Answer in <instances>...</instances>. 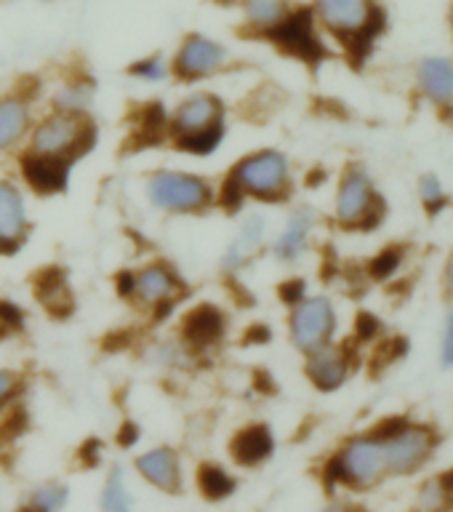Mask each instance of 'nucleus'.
<instances>
[{"label": "nucleus", "instance_id": "f257e3e1", "mask_svg": "<svg viewBox=\"0 0 453 512\" xmlns=\"http://www.w3.org/2000/svg\"><path fill=\"white\" fill-rule=\"evenodd\" d=\"M291 192V163L283 152L259 150L238 160L222 187L216 190V203L227 211H238L246 198L262 203H280Z\"/></svg>", "mask_w": 453, "mask_h": 512}, {"label": "nucleus", "instance_id": "f03ea898", "mask_svg": "<svg viewBox=\"0 0 453 512\" xmlns=\"http://www.w3.org/2000/svg\"><path fill=\"white\" fill-rule=\"evenodd\" d=\"M166 136L176 150L206 158L224 139V102L216 94H190L168 112Z\"/></svg>", "mask_w": 453, "mask_h": 512}, {"label": "nucleus", "instance_id": "7ed1b4c3", "mask_svg": "<svg viewBox=\"0 0 453 512\" xmlns=\"http://www.w3.org/2000/svg\"><path fill=\"white\" fill-rule=\"evenodd\" d=\"M96 128L88 112H51L32 131L30 152L72 166L94 147Z\"/></svg>", "mask_w": 453, "mask_h": 512}, {"label": "nucleus", "instance_id": "20e7f679", "mask_svg": "<svg viewBox=\"0 0 453 512\" xmlns=\"http://www.w3.org/2000/svg\"><path fill=\"white\" fill-rule=\"evenodd\" d=\"M384 475H390V472H387V454H384V440L379 432L352 438L328 462L326 470L328 483H342L350 488H371Z\"/></svg>", "mask_w": 453, "mask_h": 512}, {"label": "nucleus", "instance_id": "39448f33", "mask_svg": "<svg viewBox=\"0 0 453 512\" xmlns=\"http://www.w3.org/2000/svg\"><path fill=\"white\" fill-rule=\"evenodd\" d=\"M147 198L166 214H203L216 203V190L198 174L158 171L147 182Z\"/></svg>", "mask_w": 453, "mask_h": 512}, {"label": "nucleus", "instance_id": "423d86ee", "mask_svg": "<svg viewBox=\"0 0 453 512\" xmlns=\"http://www.w3.org/2000/svg\"><path fill=\"white\" fill-rule=\"evenodd\" d=\"M315 14L350 48H368L379 32V11L371 0H315Z\"/></svg>", "mask_w": 453, "mask_h": 512}, {"label": "nucleus", "instance_id": "0eeeda50", "mask_svg": "<svg viewBox=\"0 0 453 512\" xmlns=\"http://www.w3.org/2000/svg\"><path fill=\"white\" fill-rule=\"evenodd\" d=\"M379 216H382V198H379L368 171H363L360 166L347 168V174L342 176L339 190H336L339 224L350 227V230H368V227L379 224Z\"/></svg>", "mask_w": 453, "mask_h": 512}, {"label": "nucleus", "instance_id": "6e6552de", "mask_svg": "<svg viewBox=\"0 0 453 512\" xmlns=\"http://www.w3.org/2000/svg\"><path fill=\"white\" fill-rule=\"evenodd\" d=\"M182 291V278L166 262H150L144 264L142 270L120 275V294L144 304V307H166L168 310V307H174Z\"/></svg>", "mask_w": 453, "mask_h": 512}, {"label": "nucleus", "instance_id": "1a4fd4ad", "mask_svg": "<svg viewBox=\"0 0 453 512\" xmlns=\"http://www.w3.org/2000/svg\"><path fill=\"white\" fill-rule=\"evenodd\" d=\"M291 342L304 355L331 344L336 334V310L326 296H304L302 302L294 304L291 320H288Z\"/></svg>", "mask_w": 453, "mask_h": 512}, {"label": "nucleus", "instance_id": "9d476101", "mask_svg": "<svg viewBox=\"0 0 453 512\" xmlns=\"http://www.w3.org/2000/svg\"><path fill=\"white\" fill-rule=\"evenodd\" d=\"M384 440V454H387V472L390 475H408L419 470L435 451V432L422 424H395L392 430L379 432Z\"/></svg>", "mask_w": 453, "mask_h": 512}, {"label": "nucleus", "instance_id": "9b49d317", "mask_svg": "<svg viewBox=\"0 0 453 512\" xmlns=\"http://www.w3.org/2000/svg\"><path fill=\"white\" fill-rule=\"evenodd\" d=\"M227 62H230V51L219 40L192 32L176 48L171 72L184 83H195V80L211 78L216 72H222Z\"/></svg>", "mask_w": 453, "mask_h": 512}, {"label": "nucleus", "instance_id": "f8f14e48", "mask_svg": "<svg viewBox=\"0 0 453 512\" xmlns=\"http://www.w3.org/2000/svg\"><path fill=\"white\" fill-rule=\"evenodd\" d=\"M264 38H270L286 54L310 64L320 62L326 56V46H323L318 27H315V16L307 8H291V14Z\"/></svg>", "mask_w": 453, "mask_h": 512}, {"label": "nucleus", "instance_id": "ddd939ff", "mask_svg": "<svg viewBox=\"0 0 453 512\" xmlns=\"http://www.w3.org/2000/svg\"><path fill=\"white\" fill-rule=\"evenodd\" d=\"M27 203L19 184L11 179H0V254H16L27 243Z\"/></svg>", "mask_w": 453, "mask_h": 512}, {"label": "nucleus", "instance_id": "4468645a", "mask_svg": "<svg viewBox=\"0 0 453 512\" xmlns=\"http://www.w3.org/2000/svg\"><path fill=\"white\" fill-rule=\"evenodd\" d=\"M350 371V352L344 350V347H336V344H326V347H320V350L307 355V376H310V382L323 392L339 390V387L347 382Z\"/></svg>", "mask_w": 453, "mask_h": 512}, {"label": "nucleus", "instance_id": "2eb2a0df", "mask_svg": "<svg viewBox=\"0 0 453 512\" xmlns=\"http://www.w3.org/2000/svg\"><path fill=\"white\" fill-rule=\"evenodd\" d=\"M227 318L214 304H200L184 318V342L192 350H208L224 339Z\"/></svg>", "mask_w": 453, "mask_h": 512}, {"label": "nucleus", "instance_id": "dca6fc26", "mask_svg": "<svg viewBox=\"0 0 453 512\" xmlns=\"http://www.w3.org/2000/svg\"><path fill=\"white\" fill-rule=\"evenodd\" d=\"M19 171H22L24 182L30 184L35 192H40V195H56V192L67 190V176H70L67 163L40 158V155L27 150L22 160H19Z\"/></svg>", "mask_w": 453, "mask_h": 512}, {"label": "nucleus", "instance_id": "f3484780", "mask_svg": "<svg viewBox=\"0 0 453 512\" xmlns=\"http://www.w3.org/2000/svg\"><path fill=\"white\" fill-rule=\"evenodd\" d=\"M136 470L147 483L158 486L166 494H176L182 488V467H179V456L171 448H152L147 454L136 459Z\"/></svg>", "mask_w": 453, "mask_h": 512}, {"label": "nucleus", "instance_id": "a211bd4d", "mask_svg": "<svg viewBox=\"0 0 453 512\" xmlns=\"http://www.w3.org/2000/svg\"><path fill=\"white\" fill-rule=\"evenodd\" d=\"M32 107L24 96H3L0 99V152L22 142L30 134Z\"/></svg>", "mask_w": 453, "mask_h": 512}, {"label": "nucleus", "instance_id": "6ab92c4d", "mask_svg": "<svg viewBox=\"0 0 453 512\" xmlns=\"http://www.w3.org/2000/svg\"><path fill=\"white\" fill-rule=\"evenodd\" d=\"M419 86L440 107L453 102V62L446 56H427L419 64Z\"/></svg>", "mask_w": 453, "mask_h": 512}, {"label": "nucleus", "instance_id": "aec40b11", "mask_svg": "<svg viewBox=\"0 0 453 512\" xmlns=\"http://www.w3.org/2000/svg\"><path fill=\"white\" fill-rule=\"evenodd\" d=\"M272 451H275V438H272L270 427H264V424H251L232 438V456L243 467H256V464L267 462Z\"/></svg>", "mask_w": 453, "mask_h": 512}, {"label": "nucleus", "instance_id": "412c9836", "mask_svg": "<svg viewBox=\"0 0 453 512\" xmlns=\"http://www.w3.org/2000/svg\"><path fill=\"white\" fill-rule=\"evenodd\" d=\"M312 227H315V216H312V211L302 208V211L291 214V219H288L283 232H280L278 240H275V256L283 259V262H294V259H299V256L307 251V246H310Z\"/></svg>", "mask_w": 453, "mask_h": 512}, {"label": "nucleus", "instance_id": "4be33fe9", "mask_svg": "<svg viewBox=\"0 0 453 512\" xmlns=\"http://www.w3.org/2000/svg\"><path fill=\"white\" fill-rule=\"evenodd\" d=\"M264 238H267V222L262 216H248L246 222L240 224L238 235H235L230 251L224 256V267L227 270H240L264 246Z\"/></svg>", "mask_w": 453, "mask_h": 512}, {"label": "nucleus", "instance_id": "5701e85b", "mask_svg": "<svg viewBox=\"0 0 453 512\" xmlns=\"http://www.w3.org/2000/svg\"><path fill=\"white\" fill-rule=\"evenodd\" d=\"M243 3V19L259 35H270L288 14V0H240Z\"/></svg>", "mask_w": 453, "mask_h": 512}, {"label": "nucleus", "instance_id": "b1692460", "mask_svg": "<svg viewBox=\"0 0 453 512\" xmlns=\"http://www.w3.org/2000/svg\"><path fill=\"white\" fill-rule=\"evenodd\" d=\"M198 486L206 499H216V502H219V499L232 496V491L238 488V483H235V478H232L230 472L224 470V467H219V464H203L198 472Z\"/></svg>", "mask_w": 453, "mask_h": 512}, {"label": "nucleus", "instance_id": "393cba45", "mask_svg": "<svg viewBox=\"0 0 453 512\" xmlns=\"http://www.w3.org/2000/svg\"><path fill=\"white\" fill-rule=\"evenodd\" d=\"M419 504L424 512H443L453 504V472L435 478L430 483H424L422 494H419Z\"/></svg>", "mask_w": 453, "mask_h": 512}, {"label": "nucleus", "instance_id": "a878e982", "mask_svg": "<svg viewBox=\"0 0 453 512\" xmlns=\"http://www.w3.org/2000/svg\"><path fill=\"white\" fill-rule=\"evenodd\" d=\"M91 102V88L86 83H70L56 91L54 110L56 112H86Z\"/></svg>", "mask_w": 453, "mask_h": 512}, {"label": "nucleus", "instance_id": "bb28decb", "mask_svg": "<svg viewBox=\"0 0 453 512\" xmlns=\"http://www.w3.org/2000/svg\"><path fill=\"white\" fill-rule=\"evenodd\" d=\"M128 75L144 80V83H160L171 75V64L163 59L160 54H150L136 59L134 64H128Z\"/></svg>", "mask_w": 453, "mask_h": 512}, {"label": "nucleus", "instance_id": "cd10ccee", "mask_svg": "<svg viewBox=\"0 0 453 512\" xmlns=\"http://www.w3.org/2000/svg\"><path fill=\"white\" fill-rule=\"evenodd\" d=\"M102 510L104 512H134L131 510V499H128L126 483H123V472L115 470L107 478L102 494Z\"/></svg>", "mask_w": 453, "mask_h": 512}, {"label": "nucleus", "instance_id": "c85d7f7f", "mask_svg": "<svg viewBox=\"0 0 453 512\" xmlns=\"http://www.w3.org/2000/svg\"><path fill=\"white\" fill-rule=\"evenodd\" d=\"M67 502V488L56 486V483H48V486H40L32 496V504L40 507L43 512H59Z\"/></svg>", "mask_w": 453, "mask_h": 512}, {"label": "nucleus", "instance_id": "c756f323", "mask_svg": "<svg viewBox=\"0 0 453 512\" xmlns=\"http://www.w3.org/2000/svg\"><path fill=\"white\" fill-rule=\"evenodd\" d=\"M400 262H403V251L400 248H384L382 254H376L371 259V275L379 280L390 278L392 272H398Z\"/></svg>", "mask_w": 453, "mask_h": 512}, {"label": "nucleus", "instance_id": "7c9ffc66", "mask_svg": "<svg viewBox=\"0 0 453 512\" xmlns=\"http://www.w3.org/2000/svg\"><path fill=\"white\" fill-rule=\"evenodd\" d=\"M419 192H422L424 206L430 208V211H438L446 203V190H443V184L435 176H424L422 184H419Z\"/></svg>", "mask_w": 453, "mask_h": 512}, {"label": "nucleus", "instance_id": "2f4dec72", "mask_svg": "<svg viewBox=\"0 0 453 512\" xmlns=\"http://www.w3.org/2000/svg\"><path fill=\"white\" fill-rule=\"evenodd\" d=\"M19 387H22V379L14 371H6L0 368V411L11 406V400L19 395Z\"/></svg>", "mask_w": 453, "mask_h": 512}, {"label": "nucleus", "instance_id": "473e14b6", "mask_svg": "<svg viewBox=\"0 0 453 512\" xmlns=\"http://www.w3.org/2000/svg\"><path fill=\"white\" fill-rule=\"evenodd\" d=\"M22 323L24 315L14 302H0V334H11L16 328H22Z\"/></svg>", "mask_w": 453, "mask_h": 512}, {"label": "nucleus", "instance_id": "72a5a7b5", "mask_svg": "<svg viewBox=\"0 0 453 512\" xmlns=\"http://www.w3.org/2000/svg\"><path fill=\"white\" fill-rule=\"evenodd\" d=\"M440 360H443V366H446V368L453 366V315L448 318L446 331H443V344H440Z\"/></svg>", "mask_w": 453, "mask_h": 512}, {"label": "nucleus", "instance_id": "f704fd0d", "mask_svg": "<svg viewBox=\"0 0 453 512\" xmlns=\"http://www.w3.org/2000/svg\"><path fill=\"white\" fill-rule=\"evenodd\" d=\"M280 296H283V299H286L291 307H294V304H299L304 296H307V291H304V280H288L286 286L280 288Z\"/></svg>", "mask_w": 453, "mask_h": 512}, {"label": "nucleus", "instance_id": "c9c22d12", "mask_svg": "<svg viewBox=\"0 0 453 512\" xmlns=\"http://www.w3.org/2000/svg\"><path fill=\"white\" fill-rule=\"evenodd\" d=\"M446 283H448V288L453 291V256L448 259V264H446Z\"/></svg>", "mask_w": 453, "mask_h": 512}, {"label": "nucleus", "instance_id": "e433bc0d", "mask_svg": "<svg viewBox=\"0 0 453 512\" xmlns=\"http://www.w3.org/2000/svg\"><path fill=\"white\" fill-rule=\"evenodd\" d=\"M323 512H360V510H352V507H342V504H334V507H328Z\"/></svg>", "mask_w": 453, "mask_h": 512}, {"label": "nucleus", "instance_id": "4c0bfd02", "mask_svg": "<svg viewBox=\"0 0 453 512\" xmlns=\"http://www.w3.org/2000/svg\"><path fill=\"white\" fill-rule=\"evenodd\" d=\"M22 512H43V510H40V507H35V504H30V507H24Z\"/></svg>", "mask_w": 453, "mask_h": 512}, {"label": "nucleus", "instance_id": "58836bf2", "mask_svg": "<svg viewBox=\"0 0 453 512\" xmlns=\"http://www.w3.org/2000/svg\"><path fill=\"white\" fill-rule=\"evenodd\" d=\"M451 24H453V3H451Z\"/></svg>", "mask_w": 453, "mask_h": 512}, {"label": "nucleus", "instance_id": "ea45409f", "mask_svg": "<svg viewBox=\"0 0 453 512\" xmlns=\"http://www.w3.org/2000/svg\"><path fill=\"white\" fill-rule=\"evenodd\" d=\"M222 3H235V0H222Z\"/></svg>", "mask_w": 453, "mask_h": 512}]
</instances>
